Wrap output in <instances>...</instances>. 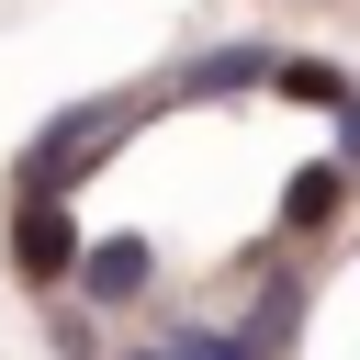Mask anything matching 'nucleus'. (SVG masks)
I'll return each instance as SVG.
<instances>
[{"instance_id": "nucleus-1", "label": "nucleus", "mask_w": 360, "mask_h": 360, "mask_svg": "<svg viewBox=\"0 0 360 360\" xmlns=\"http://www.w3.org/2000/svg\"><path fill=\"white\" fill-rule=\"evenodd\" d=\"M101 146H112V112H68V124H45V146L22 158V191H45V202H56V180H68L79 158H101Z\"/></svg>"}, {"instance_id": "nucleus-2", "label": "nucleus", "mask_w": 360, "mask_h": 360, "mask_svg": "<svg viewBox=\"0 0 360 360\" xmlns=\"http://www.w3.org/2000/svg\"><path fill=\"white\" fill-rule=\"evenodd\" d=\"M11 259H22L34 281H56V270H79V236H68V214H56L45 191L22 202V225H11Z\"/></svg>"}, {"instance_id": "nucleus-3", "label": "nucleus", "mask_w": 360, "mask_h": 360, "mask_svg": "<svg viewBox=\"0 0 360 360\" xmlns=\"http://www.w3.org/2000/svg\"><path fill=\"white\" fill-rule=\"evenodd\" d=\"M79 281H90V304H135V292H146V236H101V248H79Z\"/></svg>"}, {"instance_id": "nucleus-4", "label": "nucleus", "mask_w": 360, "mask_h": 360, "mask_svg": "<svg viewBox=\"0 0 360 360\" xmlns=\"http://www.w3.org/2000/svg\"><path fill=\"white\" fill-rule=\"evenodd\" d=\"M259 79H281L270 45H214L202 68H180V101H202V90H259Z\"/></svg>"}, {"instance_id": "nucleus-5", "label": "nucleus", "mask_w": 360, "mask_h": 360, "mask_svg": "<svg viewBox=\"0 0 360 360\" xmlns=\"http://www.w3.org/2000/svg\"><path fill=\"white\" fill-rule=\"evenodd\" d=\"M338 191H349V180H338V169L315 158V169H292V191H281V214H292V225H326V214H338Z\"/></svg>"}, {"instance_id": "nucleus-6", "label": "nucleus", "mask_w": 360, "mask_h": 360, "mask_svg": "<svg viewBox=\"0 0 360 360\" xmlns=\"http://www.w3.org/2000/svg\"><path fill=\"white\" fill-rule=\"evenodd\" d=\"M169 360H259V338H248V326H236V338H225V326H180Z\"/></svg>"}, {"instance_id": "nucleus-7", "label": "nucleus", "mask_w": 360, "mask_h": 360, "mask_svg": "<svg viewBox=\"0 0 360 360\" xmlns=\"http://www.w3.org/2000/svg\"><path fill=\"white\" fill-rule=\"evenodd\" d=\"M281 90H292V101H326V112L349 101V79H338V68H315V56H281Z\"/></svg>"}, {"instance_id": "nucleus-8", "label": "nucleus", "mask_w": 360, "mask_h": 360, "mask_svg": "<svg viewBox=\"0 0 360 360\" xmlns=\"http://www.w3.org/2000/svg\"><path fill=\"white\" fill-rule=\"evenodd\" d=\"M158 360H169V349H158Z\"/></svg>"}]
</instances>
